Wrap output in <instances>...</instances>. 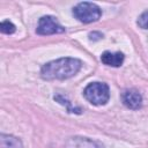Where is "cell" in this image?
Here are the masks:
<instances>
[{"label":"cell","instance_id":"obj_1","mask_svg":"<svg viewBox=\"0 0 148 148\" xmlns=\"http://www.w3.org/2000/svg\"><path fill=\"white\" fill-rule=\"evenodd\" d=\"M81 65L76 58H59L45 64L40 69V76L49 81L69 79L80 71Z\"/></svg>","mask_w":148,"mask_h":148},{"label":"cell","instance_id":"obj_2","mask_svg":"<svg viewBox=\"0 0 148 148\" xmlns=\"http://www.w3.org/2000/svg\"><path fill=\"white\" fill-rule=\"evenodd\" d=\"M83 95L88 102L94 105H104L110 98L109 86L103 82H92L89 83L84 90Z\"/></svg>","mask_w":148,"mask_h":148},{"label":"cell","instance_id":"obj_3","mask_svg":"<svg viewBox=\"0 0 148 148\" xmlns=\"http://www.w3.org/2000/svg\"><path fill=\"white\" fill-rule=\"evenodd\" d=\"M73 15L82 23H91L99 20L102 15L101 8L92 2H80L73 8Z\"/></svg>","mask_w":148,"mask_h":148},{"label":"cell","instance_id":"obj_4","mask_svg":"<svg viewBox=\"0 0 148 148\" xmlns=\"http://www.w3.org/2000/svg\"><path fill=\"white\" fill-rule=\"evenodd\" d=\"M65 31V28L59 24V22L53 16H43L38 21V25L36 29V32L38 35H54V34H61Z\"/></svg>","mask_w":148,"mask_h":148},{"label":"cell","instance_id":"obj_5","mask_svg":"<svg viewBox=\"0 0 148 148\" xmlns=\"http://www.w3.org/2000/svg\"><path fill=\"white\" fill-rule=\"evenodd\" d=\"M121 99H123L124 105L132 110H138L142 105V96L140 95L139 91L134 89L125 90L121 95Z\"/></svg>","mask_w":148,"mask_h":148},{"label":"cell","instance_id":"obj_6","mask_svg":"<svg viewBox=\"0 0 148 148\" xmlns=\"http://www.w3.org/2000/svg\"><path fill=\"white\" fill-rule=\"evenodd\" d=\"M67 148H104V147L102 143L95 140H91L89 138L75 136L68 141Z\"/></svg>","mask_w":148,"mask_h":148},{"label":"cell","instance_id":"obj_7","mask_svg":"<svg viewBox=\"0 0 148 148\" xmlns=\"http://www.w3.org/2000/svg\"><path fill=\"white\" fill-rule=\"evenodd\" d=\"M124 54L121 52H109L105 51L102 56H101V61L106 65V66H112V67H119L123 62H124Z\"/></svg>","mask_w":148,"mask_h":148},{"label":"cell","instance_id":"obj_8","mask_svg":"<svg viewBox=\"0 0 148 148\" xmlns=\"http://www.w3.org/2000/svg\"><path fill=\"white\" fill-rule=\"evenodd\" d=\"M0 145H1V148H22L23 147L18 138L8 135V134H1Z\"/></svg>","mask_w":148,"mask_h":148},{"label":"cell","instance_id":"obj_9","mask_svg":"<svg viewBox=\"0 0 148 148\" xmlns=\"http://www.w3.org/2000/svg\"><path fill=\"white\" fill-rule=\"evenodd\" d=\"M0 30H1L2 34L10 35V34L15 32V25L9 21H2L1 25H0Z\"/></svg>","mask_w":148,"mask_h":148},{"label":"cell","instance_id":"obj_10","mask_svg":"<svg viewBox=\"0 0 148 148\" xmlns=\"http://www.w3.org/2000/svg\"><path fill=\"white\" fill-rule=\"evenodd\" d=\"M138 25L142 29H148V10L143 12L138 18Z\"/></svg>","mask_w":148,"mask_h":148},{"label":"cell","instance_id":"obj_11","mask_svg":"<svg viewBox=\"0 0 148 148\" xmlns=\"http://www.w3.org/2000/svg\"><path fill=\"white\" fill-rule=\"evenodd\" d=\"M99 37H103V35L99 34V32H90V34H89V38H90V39L96 40V39H99Z\"/></svg>","mask_w":148,"mask_h":148}]
</instances>
